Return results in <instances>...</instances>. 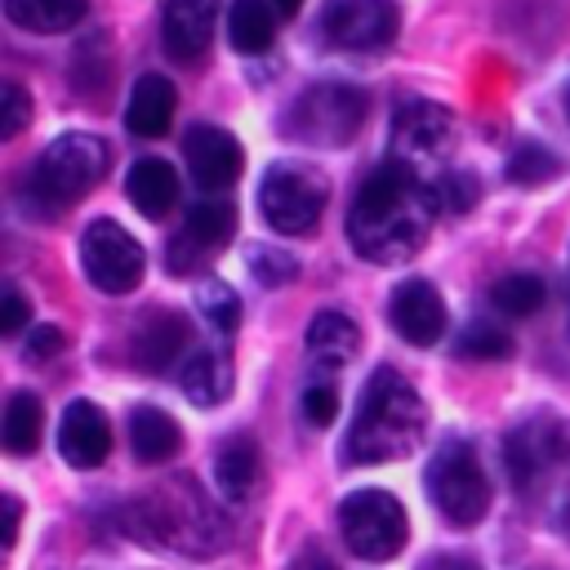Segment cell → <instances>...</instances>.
Instances as JSON below:
<instances>
[{"label":"cell","mask_w":570,"mask_h":570,"mask_svg":"<svg viewBox=\"0 0 570 570\" xmlns=\"http://www.w3.org/2000/svg\"><path fill=\"white\" fill-rule=\"evenodd\" d=\"M436 209H441V191L387 156L379 169L361 178L352 196L347 240L370 263H405L423 249Z\"/></svg>","instance_id":"cell-1"},{"label":"cell","mask_w":570,"mask_h":570,"mask_svg":"<svg viewBox=\"0 0 570 570\" xmlns=\"http://www.w3.org/2000/svg\"><path fill=\"white\" fill-rule=\"evenodd\" d=\"M428 432V405L423 396L392 370L379 365L356 401V419L343 441V463H392L419 450Z\"/></svg>","instance_id":"cell-2"},{"label":"cell","mask_w":570,"mask_h":570,"mask_svg":"<svg viewBox=\"0 0 570 570\" xmlns=\"http://www.w3.org/2000/svg\"><path fill=\"white\" fill-rule=\"evenodd\" d=\"M129 530L142 534L156 548L169 552H187V557H209L227 543V521L218 517V508L200 494V485L191 476L178 481H160L156 490H147L142 499H134L129 508Z\"/></svg>","instance_id":"cell-3"},{"label":"cell","mask_w":570,"mask_h":570,"mask_svg":"<svg viewBox=\"0 0 570 570\" xmlns=\"http://www.w3.org/2000/svg\"><path fill=\"white\" fill-rule=\"evenodd\" d=\"M365 111L370 98L356 85H338V80L307 85L285 111V134L307 147H347L361 134Z\"/></svg>","instance_id":"cell-4"},{"label":"cell","mask_w":570,"mask_h":570,"mask_svg":"<svg viewBox=\"0 0 570 570\" xmlns=\"http://www.w3.org/2000/svg\"><path fill=\"white\" fill-rule=\"evenodd\" d=\"M423 485H428V499L436 503V512L450 521V525H476L485 512H490V476L476 459V450L468 441H441L428 459V472H423Z\"/></svg>","instance_id":"cell-5"},{"label":"cell","mask_w":570,"mask_h":570,"mask_svg":"<svg viewBox=\"0 0 570 570\" xmlns=\"http://www.w3.org/2000/svg\"><path fill=\"white\" fill-rule=\"evenodd\" d=\"M454 142H459L454 116L436 102L414 98V102H401V111L392 120V151L387 156L441 191V183L450 178L445 160L454 156Z\"/></svg>","instance_id":"cell-6"},{"label":"cell","mask_w":570,"mask_h":570,"mask_svg":"<svg viewBox=\"0 0 570 570\" xmlns=\"http://www.w3.org/2000/svg\"><path fill=\"white\" fill-rule=\"evenodd\" d=\"M102 174H107V142H98L94 134H62L40 151L27 183L49 209H62L76 205L85 191H94Z\"/></svg>","instance_id":"cell-7"},{"label":"cell","mask_w":570,"mask_h":570,"mask_svg":"<svg viewBox=\"0 0 570 570\" xmlns=\"http://www.w3.org/2000/svg\"><path fill=\"white\" fill-rule=\"evenodd\" d=\"M325 200H330V178L312 165H298V160L267 165V174L258 183V209H263L267 227L281 236L312 232L325 214Z\"/></svg>","instance_id":"cell-8"},{"label":"cell","mask_w":570,"mask_h":570,"mask_svg":"<svg viewBox=\"0 0 570 570\" xmlns=\"http://www.w3.org/2000/svg\"><path fill=\"white\" fill-rule=\"evenodd\" d=\"M338 530L343 543L361 557V561H392L405 539H410V521L396 494L387 490H356L338 503Z\"/></svg>","instance_id":"cell-9"},{"label":"cell","mask_w":570,"mask_h":570,"mask_svg":"<svg viewBox=\"0 0 570 570\" xmlns=\"http://www.w3.org/2000/svg\"><path fill=\"white\" fill-rule=\"evenodd\" d=\"M80 267H85V276H89L94 289H102V294H129V289L142 285L147 254H142V245L120 223L98 218L80 236Z\"/></svg>","instance_id":"cell-10"},{"label":"cell","mask_w":570,"mask_h":570,"mask_svg":"<svg viewBox=\"0 0 570 570\" xmlns=\"http://www.w3.org/2000/svg\"><path fill=\"white\" fill-rule=\"evenodd\" d=\"M316 22L325 45L347 53H374L396 40L401 13L392 0H325Z\"/></svg>","instance_id":"cell-11"},{"label":"cell","mask_w":570,"mask_h":570,"mask_svg":"<svg viewBox=\"0 0 570 570\" xmlns=\"http://www.w3.org/2000/svg\"><path fill=\"white\" fill-rule=\"evenodd\" d=\"M232 236H236V205L232 200H196L187 209L183 236L169 240L165 263H169L174 276H191V272H200V263L209 254L227 249Z\"/></svg>","instance_id":"cell-12"},{"label":"cell","mask_w":570,"mask_h":570,"mask_svg":"<svg viewBox=\"0 0 570 570\" xmlns=\"http://www.w3.org/2000/svg\"><path fill=\"white\" fill-rule=\"evenodd\" d=\"M566 450H570V441H566V428H561L557 419H548V414L525 419V423L512 428L508 441H503V463H508L512 485H517V490L539 485V481L566 459Z\"/></svg>","instance_id":"cell-13"},{"label":"cell","mask_w":570,"mask_h":570,"mask_svg":"<svg viewBox=\"0 0 570 570\" xmlns=\"http://www.w3.org/2000/svg\"><path fill=\"white\" fill-rule=\"evenodd\" d=\"M183 160H187L191 178H196L205 191L232 187V183L240 178V169H245L240 142H236L227 129H218V125H191V129L183 134Z\"/></svg>","instance_id":"cell-14"},{"label":"cell","mask_w":570,"mask_h":570,"mask_svg":"<svg viewBox=\"0 0 570 570\" xmlns=\"http://www.w3.org/2000/svg\"><path fill=\"white\" fill-rule=\"evenodd\" d=\"M387 321H392V330H396L405 343L428 347V343H436V338L445 334V303H441V294H436L432 281L405 276V281L392 289V298H387Z\"/></svg>","instance_id":"cell-15"},{"label":"cell","mask_w":570,"mask_h":570,"mask_svg":"<svg viewBox=\"0 0 570 570\" xmlns=\"http://www.w3.org/2000/svg\"><path fill=\"white\" fill-rule=\"evenodd\" d=\"M214 22H218V0H165L160 9L165 53L178 62H196L214 40Z\"/></svg>","instance_id":"cell-16"},{"label":"cell","mask_w":570,"mask_h":570,"mask_svg":"<svg viewBox=\"0 0 570 570\" xmlns=\"http://www.w3.org/2000/svg\"><path fill=\"white\" fill-rule=\"evenodd\" d=\"M58 450L71 468L89 472L98 468L107 454H111V428H107V414L94 405V401H71L62 410V423H58Z\"/></svg>","instance_id":"cell-17"},{"label":"cell","mask_w":570,"mask_h":570,"mask_svg":"<svg viewBox=\"0 0 570 570\" xmlns=\"http://www.w3.org/2000/svg\"><path fill=\"white\" fill-rule=\"evenodd\" d=\"M361 347V334L356 325L343 316V312H316L307 321V334H303V352H307V365L330 374V370H343Z\"/></svg>","instance_id":"cell-18"},{"label":"cell","mask_w":570,"mask_h":570,"mask_svg":"<svg viewBox=\"0 0 570 570\" xmlns=\"http://www.w3.org/2000/svg\"><path fill=\"white\" fill-rule=\"evenodd\" d=\"M187 338H191V325H187L183 312H151L134 330V361L142 370L160 374V370H169L178 361V352L187 347Z\"/></svg>","instance_id":"cell-19"},{"label":"cell","mask_w":570,"mask_h":570,"mask_svg":"<svg viewBox=\"0 0 570 570\" xmlns=\"http://www.w3.org/2000/svg\"><path fill=\"white\" fill-rule=\"evenodd\" d=\"M174 107H178V94L165 76L147 71L134 80L129 89V107H125V129L138 134V138H160L174 120Z\"/></svg>","instance_id":"cell-20"},{"label":"cell","mask_w":570,"mask_h":570,"mask_svg":"<svg viewBox=\"0 0 570 570\" xmlns=\"http://www.w3.org/2000/svg\"><path fill=\"white\" fill-rule=\"evenodd\" d=\"M125 191L134 200V209L142 218H165L178 200V178H174V165H165L160 156H142L134 160L129 178H125Z\"/></svg>","instance_id":"cell-21"},{"label":"cell","mask_w":570,"mask_h":570,"mask_svg":"<svg viewBox=\"0 0 570 570\" xmlns=\"http://www.w3.org/2000/svg\"><path fill=\"white\" fill-rule=\"evenodd\" d=\"M214 485L232 503L254 494V485H258V445H254V436L236 432V436H227L218 445V454H214Z\"/></svg>","instance_id":"cell-22"},{"label":"cell","mask_w":570,"mask_h":570,"mask_svg":"<svg viewBox=\"0 0 570 570\" xmlns=\"http://www.w3.org/2000/svg\"><path fill=\"white\" fill-rule=\"evenodd\" d=\"M178 387L191 405H218L232 396V361L223 352H191L178 370Z\"/></svg>","instance_id":"cell-23"},{"label":"cell","mask_w":570,"mask_h":570,"mask_svg":"<svg viewBox=\"0 0 570 570\" xmlns=\"http://www.w3.org/2000/svg\"><path fill=\"white\" fill-rule=\"evenodd\" d=\"M129 445H134L138 463H165V459L178 454V445H183V428H178L165 410L142 405V410L129 414Z\"/></svg>","instance_id":"cell-24"},{"label":"cell","mask_w":570,"mask_h":570,"mask_svg":"<svg viewBox=\"0 0 570 570\" xmlns=\"http://www.w3.org/2000/svg\"><path fill=\"white\" fill-rule=\"evenodd\" d=\"M89 13V0H4V18L36 36L71 31Z\"/></svg>","instance_id":"cell-25"},{"label":"cell","mask_w":570,"mask_h":570,"mask_svg":"<svg viewBox=\"0 0 570 570\" xmlns=\"http://www.w3.org/2000/svg\"><path fill=\"white\" fill-rule=\"evenodd\" d=\"M227 36H232V49L240 53H267L276 40V9L267 0H232Z\"/></svg>","instance_id":"cell-26"},{"label":"cell","mask_w":570,"mask_h":570,"mask_svg":"<svg viewBox=\"0 0 570 570\" xmlns=\"http://www.w3.org/2000/svg\"><path fill=\"white\" fill-rule=\"evenodd\" d=\"M40 428H45V410L36 392H13L4 405V423H0V441L9 454H31L40 445Z\"/></svg>","instance_id":"cell-27"},{"label":"cell","mask_w":570,"mask_h":570,"mask_svg":"<svg viewBox=\"0 0 570 570\" xmlns=\"http://www.w3.org/2000/svg\"><path fill=\"white\" fill-rule=\"evenodd\" d=\"M543 298H548V285L539 272H508L490 285V303L508 316H530L543 307Z\"/></svg>","instance_id":"cell-28"},{"label":"cell","mask_w":570,"mask_h":570,"mask_svg":"<svg viewBox=\"0 0 570 570\" xmlns=\"http://www.w3.org/2000/svg\"><path fill=\"white\" fill-rule=\"evenodd\" d=\"M196 307H200V316H205L218 334H236V325H240V294H236L227 281H218V276L200 281V285H196Z\"/></svg>","instance_id":"cell-29"},{"label":"cell","mask_w":570,"mask_h":570,"mask_svg":"<svg viewBox=\"0 0 570 570\" xmlns=\"http://www.w3.org/2000/svg\"><path fill=\"white\" fill-rule=\"evenodd\" d=\"M561 174V160L543 147V142H521L512 156H508V178L517 187H543Z\"/></svg>","instance_id":"cell-30"},{"label":"cell","mask_w":570,"mask_h":570,"mask_svg":"<svg viewBox=\"0 0 570 570\" xmlns=\"http://www.w3.org/2000/svg\"><path fill=\"white\" fill-rule=\"evenodd\" d=\"M459 352H463V356H476V361H499V356L512 352V338H508L494 321H472V325H463V334H459Z\"/></svg>","instance_id":"cell-31"},{"label":"cell","mask_w":570,"mask_h":570,"mask_svg":"<svg viewBox=\"0 0 570 570\" xmlns=\"http://www.w3.org/2000/svg\"><path fill=\"white\" fill-rule=\"evenodd\" d=\"M249 272L258 276V285H285L298 276V258L285 254V249H272V245H254L249 249Z\"/></svg>","instance_id":"cell-32"},{"label":"cell","mask_w":570,"mask_h":570,"mask_svg":"<svg viewBox=\"0 0 570 570\" xmlns=\"http://www.w3.org/2000/svg\"><path fill=\"white\" fill-rule=\"evenodd\" d=\"M0 138H18L22 129H27V120H31V98H27V89L22 85H4L0 89Z\"/></svg>","instance_id":"cell-33"},{"label":"cell","mask_w":570,"mask_h":570,"mask_svg":"<svg viewBox=\"0 0 570 570\" xmlns=\"http://www.w3.org/2000/svg\"><path fill=\"white\" fill-rule=\"evenodd\" d=\"M303 419L312 423V428H330L334 419H338V392H334V383H312V387H303Z\"/></svg>","instance_id":"cell-34"},{"label":"cell","mask_w":570,"mask_h":570,"mask_svg":"<svg viewBox=\"0 0 570 570\" xmlns=\"http://www.w3.org/2000/svg\"><path fill=\"white\" fill-rule=\"evenodd\" d=\"M441 200H445L454 214L472 209V205H476V178H472V174H450V178L441 183Z\"/></svg>","instance_id":"cell-35"},{"label":"cell","mask_w":570,"mask_h":570,"mask_svg":"<svg viewBox=\"0 0 570 570\" xmlns=\"http://www.w3.org/2000/svg\"><path fill=\"white\" fill-rule=\"evenodd\" d=\"M62 352V330L58 325H36L27 334V361H49Z\"/></svg>","instance_id":"cell-36"},{"label":"cell","mask_w":570,"mask_h":570,"mask_svg":"<svg viewBox=\"0 0 570 570\" xmlns=\"http://www.w3.org/2000/svg\"><path fill=\"white\" fill-rule=\"evenodd\" d=\"M22 325H27V298L13 285H4V294H0V334H18Z\"/></svg>","instance_id":"cell-37"},{"label":"cell","mask_w":570,"mask_h":570,"mask_svg":"<svg viewBox=\"0 0 570 570\" xmlns=\"http://www.w3.org/2000/svg\"><path fill=\"white\" fill-rule=\"evenodd\" d=\"M419 570H481L472 557H459V552H436V557H428Z\"/></svg>","instance_id":"cell-38"},{"label":"cell","mask_w":570,"mask_h":570,"mask_svg":"<svg viewBox=\"0 0 570 570\" xmlns=\"http://www.w3.org/2000/svg\"><path fill=\"white\" fill-rule=\"evenodd\" d=\"M18 517H22V503L13 494H4V548H13V539H18Z\"/></svg>","instance_id":"cell-39"},{"label":"cell","mask_w":570,"mask_h":570,"mask_svg":"<svg viewBox=\"0 0 570 570\" xmlns=\"http://www.w3.org/2000/svg\"><path fill=\"white\" fill-rule=\"evenodd\" d=\"M294 570H334V561L325 557V552H316V548H307L298 561H294Z\"/></svg>","instance_id":"cell-40"},{"label":"cell","mask_w":570,"mask_h":570,"mask_svg":"<svg viewBox=\"0 0 570 570\" xmlns=\"http://www.w3.org/2000/svg\"><path fill=\"white\" fill-rule=\"evenodd\" d=\"M272 4H276V13H298L303 0H272Z\"/></svg>","instance_id":"cell-41"},{"label":"cell","mask_w":570,"mask_h":570,"mask_svg":"<svg viewBox=\"0 0 570 570\" xmlns=\"http://www.w3.org/2000/svg\"><path fill=\"white\" fill-rule=\"evenodd\" d=\"M566 111H570V89H566Z\"/></svg>","instance_id":"cell-42"}]
</instances>
